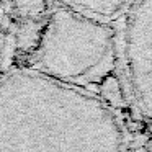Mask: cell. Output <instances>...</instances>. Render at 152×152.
Wrapping results in <instances>:
<instances>
[{
	"label": "cell",
	"mask_w": 152,
	"mask_h": 152,
	"mask_svg": "<svg viewBox=\"0 0 152 152\" xmlns=\"http://www.w3.org/2000/svg\"><path fill=\"white\" fill-rule=\"evenodd\" d=\"M21 69L85 90L116 113L131 106L121 79L113 23L53 5L41 20L34 46Z\"/></svg>",
	"instance_id": "7a4b0ae2"
},
{
	"label": "cell",
	"mask_w": 152,
	"mask_h": 152,
	"mask_svg": "<svg viewBox=\"0 0 152 152\" xmlns=\"http://www.w3.org/2000/svg\"><path fill=\"white\" fill-rule=\"evenodd\" d=\"M116 28L121 79L134 113L149 124L152 115V0H136Z\"/></svg>",
	"instance_id": "3957f363"
},
{
	"label": "cell",
	"mask_w": 152,
	"mask_h": 152,
	"mask_svg": "<svg viewBox=\"0 0 152 152\" xmlns=\"http://www.w3.org/2000/svg\"><path fill=\"white\" fill-rule=\"evenodd\" d=\"M13 13L21 21H39L54 5L53 0H8Z\"/></svg>",
	"instance_id": "8992f818"
},
{
	"label": "cell",
	"mask_w": 152,
	"mask_h": 152,
	"mask_svg": "<svg viewBox=\"0 0 152 152\" xmlns=\"http://www.w3.org/2000/svg\"><path fill=\"white\" fill-rule=\"evenodd\" d=\"M124 119L103 100L25 69L0 75V152H128Z\"/></svg>",
	"instance_id": "6da1fadb"
},
{
	"label": "cell",
	"mask_w": 152,
	"mask_h": 152,
	"mask_svg": "<svg viewBox=\"0 0 152 152\" xmlns=\"http://www.w3.org/2000/svg\"><path fill=\"white\" fill-rule=\"evenodd\" d=\"M54 5L69 8L87 18L115 23L129 10L136 0H53Z\"/></svg>",
	"instance_id": "5b68a950"
},
{
	"label": "cell",
	"mask_w": 152,
	"mask_h": 152,
	"mask_svg": "<svg viewBox=\"0 0 152 152\" xmlns=\"http://www.w3.org/2000/svg\"><path fill=\"white\" fill-rule=\"evenodd\" d=\"M39 21H21L8 0H0V75L21 69L36 41Z\"/></svg>",
	"instance_id": "277c9868"
}]
</instances>
